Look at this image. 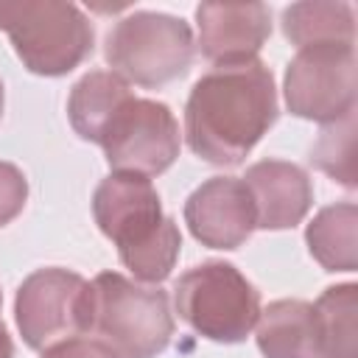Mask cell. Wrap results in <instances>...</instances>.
I'll list each match as a JSON object with an SVG mask.
<instances>
[{"label":"cell","instance_id":"1","mask_svg":"<svg viewBox=\"0 0 358 358\" xmlns=\"http://www.w3.org/2000/svg\"><path fill=\"white\" fill-rule=\"evenodd\" d=\"M277 120L271 70L252 59L201 76L185 103V137L210 165H238Z\"/></svg>","mask_w":358,"mask_h":358},{"label":"cell","instance_id":"2","mask_svg":"<svg viewBox=\"0 0 358 358\" xmlns=\"http://www.w3.org/2000/svg\"><path fill=\"white\" fill-rule=\"evenodd\" d=\"M98 229L117 246L120 263L143 282H162L182 249L173 218L162 213L151 179L137 173H109L92 196Z\"/></svg>","mask_w":358,"mask_h":358},{"label":"cell","instance_id":"3","mask_svg":"<svg viewBox=\"0 0 358 358\" xmlns=\"http://www.w3.org/2000/svg\"><path fill=\"white\" fill-rule=\"evenodd\" d=\"M90 333L117 358H154L173 336L168 294L117 271H101L90 282Z\"/></svg>","mask_w":358,"mask_h":358},{"label":"cell","instance_id":"4","mask_svg":"<svg viewBox=\"0 0 358 358\" xmlns=\"http://www.w3.org/2000/svg\"><path fill=\"white\" fill-rule=\"evenodd\" d=\"M0 31L36 76H64L92 53V25L73 3L0 0Z\"/></svg>","mask_w":358,"mask_h":358},{"label":"cell","instance_id":"5","mask_svg":"<svg viewBox=\"0 0 358 358\" xmlns=\"http://www.w3.org/2000/svg\"><path fill=\"white\" fill-rule=\"evenodd\" d=\"M176 313L204 338L221 344L243 341L260 316L257 288L224 260L187 268L173 288Z\"/></svg>","mask_w":358,"mask_h":358},{"label":"cell","instance_id":"6","mask_svg":"<svg viewBox=\"0 0 358 358\" xmlns=\"http://www.w3.org/2000/svg\"><path fill=\"white\" fill-rule=\"evenodd\" d=\"M103 53L115 76L151 90L185 76L196 45L185 20L159 11H134L109 31Z\"/></svg>","mask_w":358,"mask_h":358},{"label":"cell","instance_id":"7","mask_svg":"<svg viewBox=\"0 0 358 358\" xmlns=\"http://www.w3.org/2000/svg\"><path fill=\"white\" fill-rule=\"evenodd\" d=\"M14 313L31 350L90 333V282L67 268H39L22 280Z\"/></svg>","mask_w":358,"mask_h":358},{"label":"cell","instance_id":"8","mask_svg":"<svg viewBox=\"0 0 358 358\" xmlns=\"http://www.w3.org/2000/svg\"><path fill=\"white\" fill-rule=\"evenodd\" d=\"M115 173L157 176L179 157V123L173 112L151 98H131L106 126L101 143Z\"/></svg>","mask_w":358,"mask_h":358},{"label":"cell","instance_id":"9","mask_svg":"<svg viewBox=\"0 0 358 358\" xmlns=\"http://www.w3.org/2000/svg\"><path fill=\"white\" fill-rule=\"evenodd\" d=\"M285 103L291 115L336 123L355 112V48H302L285 70Z\"/></svg>","mask_w":358,"mask_h":358},{"label":"cell","instance_id":"10","mask_svg":"<svg viewBox=\"0 0 358 358\" xmlns=\"http://www.w3.org/2000/svg\"><path fill=\"white\" fill-rule=\"evenodd\" d=\"M185 224L210 249H238L255 227L252 196L238 176H213L185 201Z\"/></svg>","mask_w":358,"mask_h":358},{"label":"cell","instance_id":"11","mask_svg":"<svg viewBox=\"0 0 358 358\" xmlns=\"http://www.w3.org/2000/svg\"><path fill=\"white\" fill-rule=\"evenodd\" d=\"M196 22L201 56L218 67L252 62L271 34V11L263 3H201Z\"/></svg>","mask_w":358,"mask_h":358},{"label":"cell","instance_id":"12","mask_svg":"<svg viewBox=\"0 0 358 358\" xmlns=\"http://www.w3.org/2000/svg\"><path fill=\"white\" fill-rule=\"evenodd\" d=\"M243 185L255 204V227L260 229H288L296 227L313 201V187L308 173L285 159L255 162Z\"/></svg>","mask_w":358,"mask_h":358},{"label":"cell","instance_id":"13","mask_svg":"<svg viewBox=\"0 0 358 358\" xmlns=\"http://www.w3.org/2000/svg\"><path fill=\"white\" fill-rule=\"evenodd\" d=\"M257 347L266 358H322L316 310L305 299H277L257 316Z\"/></svg>","mask_w":358,"mask_h":358},{"label":"cell","instance_id":"14","mask_svg":"<svg viewBox=\"0 0 358 358\" xmlns=\"http://www.w3.org/2000/svg\"><path fill=\"white\" fill-rule=\"evenodd\" d=\"M134 95H131L129 84L120 76H115L109 70L87 73L73 87L70 101H67V115H70V123H73L76 134L90 140V143H101L112 117Z\"/></svg>","mask_w":358,"mask_h":358},{"label":"cell","instance_id":"15","mask_svg":"<svg viewBox=\"0 0 358 358\" xmlns=\"http://www.w3.org/2000/svg\"><path fill=\"white\" fill-rule=\"evenodd\" d=\"M355 229H358V207L352 201L322 207L305 232L313 260L327 271H355L358 266Z\"/></svg>","mask_w":358,"mask_h":358},{"label":"cell","instance_id":"16","mask_svg":"<svg viewBox=\"0 0 358 358\" xmlns=\"http://www.w3.org/2000/svg\"><path fill=\"white\" fill-rule=\"evenodd\" d=\"M350 3H294L282 11V34L302 50L313 45H352Z\"/></svg>","mask_w":358,"mask_h":358},{"label":"cell","instance_id":"17","mask_svg":"<svg viewBox=\"0 0 358 358\" xmlns=\"http://www.w3.org/2000/svg\"><path fill=\"white\" fill-rule=\"evenodd\" d=\"M322 338V358H358V288L330 285L313 305Z\"/></svg>","mask_w":358,"mask_h":358},{"label":"cell","instance_id":"18","mask_svg":"<svg viewBox=\"0 0 358 358\" xmlns=\"http://www.w3.org/2000/svg\"><path fill=\"white\" fill-rule=\"evenodd\" d=\"M310 162L344 187H355V112L322 129L310 151Z\"/></svg>","mask_w":358,"mask_h":358},{"label":"cell","instance_id":"19","mask_svg":"<svg viewBox=\"0 0 358 358\" xmlns=\"http://www.w3.org/2000/svg\"><path fill=\"white\" fill-rule=\"evenodd\" d=\"M28 199V179L25 173L11 165V162H0V227L11 224Z\"/></svg>","mask_w":358,"mask_h":358},{"label":"cell","instance_id":"20","mask_svg":"<svg viewBox=\"0 0 358 358\" xmlns=\"http://www.w3.org/2000/svg\"><path fill=\"white\" fill-rule=\"evenodd\" d=\"M42 358H117L98 338H67L42 352Z\"/></svg>","mask_w":358,"mask_h":358},{"label":"cell","instance_id":"21","mask_svg":"<svg viewBox=\"0 0 358 358\" xmlns=\"http://www.w3.org/2000/svg\"><path fill=\"white\" fill-rule=\"evenodd\" d=\"M0 358H14V344H11V336L3 327V322H0Z\"/></svg>","mask_w":358,"mask_h":358},{"label":"cell","instance_id":"22","mask_svg":"<svg viewBox=\"0 0 358 358\" xmlns=\"http://www.w3.org/2000/svg\"><path fill=\"white\" fill-rule=\"evenodd\" d=\"M0 117H3V81H0Z\"/></svg>","mask_w":358,"mask_h":358}]
</instances>
